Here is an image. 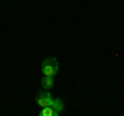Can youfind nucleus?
<instances>
[{"instance_id": "f257e3e1", "label": "nucleus", "mask_w": 124, "mask_h": 116, "mask_svg": "<svg viewBox=\"0 0 124 116\" xmlns=\"http://www.w3.org/2000/svg\"><path fill=\"white\" fill-rule=\"evenodd\" d=\"M58 68H60V64H58L56 58H46L44 62H41V73L48 75V77H56Z\"/></svg>"}, {"instance_id": "f03ea898", "label": "nucleus", "mask_w": 124, "mask_h": 116, "mask_svg": "<svg viewBox=\"0 0 124 116\" xmlns=\"http://www.w3.org/2000/svg\"><path fill=\"white\" fill-rule=\"evenodd\" d=\"M35 102H37V106H39V108L52 106V102H54V95L50 93L48 89H44V91H39V93L35 95Z\"/></svg>"}, {"instance_id": "7ed1b4c3", "label": "nucleus", "mask_w": 124, "mask_h": 116, "mask_svg": "<svg viewBox=\"0 0 124 116\" xmlns=\"http://www.w3.org/2000/svg\"><path fill=\"white\" fill-rule=\"evenodd\" d=\"M52 108L58 112V114H60V112L64 110V102H62V99H58V98H54V102H52Z\"/></svg>"}, {"instance_id": "20e7f679", "label": "nucleus", "mask_w": 124, "mask_h": 116, "mask_svg": "<svg viewBox=\"0 0 124 116\" xmlns=\"http://www.w3.org/2000/svg\"><path fill=\"white\" fill-rule=\"evenodd\" d=\"M41 116H58V112L52 106H46V108H41Z\"/></svg>"}, {"instance_id": "39448f33", "label": "nucleus", "mask_w": 124, "mask_h": 116, "mask_svg": "<svg viewBox=\"0 0 124 116\" xmlns=\"http://www.w3.org/2000/svg\"><path fill=\"white\" fill-rule=\"evenodd\" d=\"M41 85H44V89H50L54 85V77H48V75H44V81H41Z\"/></svg>"}]
</instances>
